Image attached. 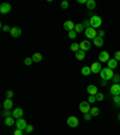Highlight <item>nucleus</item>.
I'll list each match as a JSON object with an SVG mask.
<instances>
[{"label":"nucleus","instance_id":"26","mask_svg":"<svg viewBox=\"0 0 120 135\" xmlns=\"http://www.w3.org/2000/svg\"><path fill=\"white\" fill-rule=\"evenodd\" d=\"M71 51H73V52H78L81 48H79V44H77V42H73L72 45H71Z\"/></svg>","mask_w":120,"mask_h":135},{"label":"nucleus","instance_id":"25","mask_svg":"<svg viewBox=\"0 0 120 135\" xmlns=\"http://www.w3.org/2000/svg\"><path fill=\"white\" fill-rule=\"evenodd\" d=\"M84 27H83V24L82 23H79V24H76V27H75V32L77 33V34H78V33H82L83 30H84Z\"/></svg>","mask_w":120,"mask_h":135},{"label":"nucleus","instance_id":"37","mask_svg":"<svg viewBox=\"0 0 120 135\" xmlns=\"http://www.w3.org/2000/svg\"><path fill=\"white\" fill-rule=\"evenodd\" d=\"M13 135H24V130H21V129H16Z\"/></svg>","mask_w":120,"mask_h":135},{"label":"nucleus","instance_id":"32","mask_svg":"<svg viewBox=\"0 0 120 135\" xmlns=\"http://www.w3.org/2000/svg\"><path fill=\"white\" fill-rule=\"evenodd\" d=\"M5 118H7V117H10V116H12V113L10 112V110H5V111H3V113H1Z\"/></svg>","mask_w":120,"mask_h":135},{"label":"nucleus","instance_id":"21","mask_svg":"<svg viewBox=\"0 0 120 135\" xmlns=\"http://www.w3.org/2000/svg\"><path fill=\"white\" fill-rule=\"evenodd\" d=\"M76 58L78 60H83L84 58H85V52L82 50H79L78 52H76Z\"/></svg>","mask_w":120,"mask_h":135},{"label":"nucleus","instance_id":"40","mask_svg":"<svg viewBox=\"0 0 120 135\" xmlns=\"http://www.w3.org/2000/svg\"><path fill=\"white\" fill-rule=\"evenodd\" d=\"M88 101L89 103H94V101H96V97H95V95H90L89 99H88Z\"/></svg>","mask_w":120,"mask_h":135},{"label":"nucleus","instance_id":"42","mask_svg":"<svg viewBox=\"0 0 120 135\" xmlns=\"http://www.w3.org/2000/svg\"><path fill=\"white\" fill-rule=\"evenodd\" d=\"M3 30H4L5 33H7V32H11V28H10L9 25H4V27H3Z\"/></svg>","mask_w":120,"mask_h":135},{"label":"nucleus","instance_id":"29","mask_svg":"<svg viewBox=\"0 0 120 135\" xmlns=\"http://www.w3.org/2000/svg\"><path fill=\"white\" fill-rule=\"evenodd\" d=\"M113 83H120V75L119 74H115L113 76Z\"/></svg>","mask_w":120,"mask_h":135},{"label":"nucleus","instance_id":"12","mask_svg":"<svg viewBox=\"0 0 120 135\" xmlns=\"http://www.w3.org/2000/svg\"><path fill=\"white\" fill-rule=\"evenodd\" d=\"M75 27H76V25L73 24L72 21H66V22L64 23V29H65L66 32H72V30H75Z\"/></svg>","mask_w":120,"mask_h":135},{"label":"nucleus","instance_id":"24","mask_svg":"<svg viewBox=\"0 0 120 135\" xmlns=\"http://www.w3.org/2000/svg\"><path fill=\"white\" fill-rule=\"evenodd\" d=\"M90 115H91V116H98V115H100V109L96 106H92L91 110H90Z\"/></svg>","mask_w":120,"mask_h":135},{"label":"nucleus","instance_id":"16","mask_svg":"<svg viewBox=\"0 0 120 135\" xmlns=\"http://www.w3.org/2000/svg\"><path fill=\"white\" fill-rule=\"evenodd\" d=\"M3 106H4V109L5 110H10L11 107L13 106V101H12V99H5L4 100V103H3Z\"/></svg>","mask_w":120,"mask_h":135},{"label":"nucleus","instance_id":"36","mask_svg":"<svg viewBox=\"0 0 120 135\" xmlns=\"http://www.w3.org/2000/svg\"><path fill=\"white\" fill-rule=\"evenodd\" d=\"M32 130H34V127H32L31 124H28V126H26V128H25V132L26 133H31Z\"/></svg>","mask_w":120,"mask_h":135},{"label":"nucleus","instance_id":"13","mask_svg":"<svg viewBox=\"0 0 120 135\" xmlns=\"http://www.w3.org/2000/svg\"><path fill=\"white\" fill-rule=\"evenodd\" d=\"M86 92H88L90 95H96L98 93V89L95 85H89L88 87H86Z\"/></svg>","mask_w":120,"mask_h":135},{"label":"nucleus","instance_id":"31","mask_svg":"<svg viewBox=\"0 0 120 135\" xmlns=\"http://www.w3.org/2000/svg\"><path fill=\"white\" fill-rule=\"evenodd\" d=\"M95 97H96V100H97V101H102L104 99V95L102 94V93H97Z\"/></svg>","mask_w":120,"mask_h":135},{"label":"nucleus","instance_id":"8","mask_svg":"<svg viewBox=\"0 0 120 135\" xmlns=\"http://www.w3.org/2000/svg\"><path fill=\"white\" fill-rule=\"evenodd\" d=\"M90 69H91V72L98 74V72H101V70H102V64L100 63V62H95V63L91 64Z\"/></svg>","mask_w":120,"mask_h":135},{"label":"nucleus","instance_id":"7","mask_svg":"<svg viewBox=\"0 0 120 135\" xmlns=\"http://www.w3.org/2000/svg\"><path fill=\"white\" fill-rule=\"evenodd\" d=\"M11 11V5L9 3H3L0 5V13L1 15H7Z\"/></svg>","mask_w":120,"mask_h":135},{"label":"nucleus","instance_id":"33","mask_svg":"<svg viewBox=\"0 0 120 135\" xmlns=\"http://www.w3.org/2000/svg\"><path fill=\"white\" fill-rule=\"evenodd\" d=\"M77 36V33L75 32V30H72V32H69V38L70 39H76Z\"/></svg>","mask_w":120,"mask_h":135},{"label":"nucleus","instance_id":"14","mask_svg":"<svg viewBox=\"0 0 120 135\" xmlns=\"http://www.w3.org/2000/svg\"><path fill=\"white\" fill-rule=\"evenodd\" d=\"M11 35H12L13 38H18V36H21L22 35V29L19 28V27H13V28H11Z\"/></svg>","mask_w":120,"mask_h":135},{"label":"nucleus","instance_id":"28","mask_svg":"<svg viewBox=\"0 0 120 135\" xmlns=\"http://www.w3.org/2000/svg\"><path fill=\"white\" fill-rule=\"evenodd\" d=\"M82 24H83V27H84L85 29H88V28H90V27H91V24H90V19H85V21H84Z\"/></svg>","mask_w":120,"mask_h":135},{"label":"nucleus","instance_id":"43","mask_svg":"<svg viewBox=\"0 0 120 135\" xmlns=\"http://www.w3.org/2000/svg\"><path fill=\"white\" fill-rule=\"evenodd\" d=\"M78 3H79V4H85V5H86L88 0H78Z\"/></svg>","mask_w":120,"mask_h":135},{"label":"nucleus","instance_id":"41","mask_svg":"<svg viewBox=\"0 0 120 135\" xmlns=\"http://www.w3.org/2000/svg\"><path fill=\"white\" fill-rule=\"evenodd\" d=\"M97 36H98V38H102V39H103V36H104V30H98V32H97Z\"/></svg>","mask_w":120,"mask_h":135},{"label":"nucleus","instance_id":"11","mask_svg":"<svg viewBox=\"0 0 120 135\" xmlns=\"http://www.w3.org/2000/svg\"><path fill=\"white\" fill-rule=\"evenodd\" d=\"M16 126H17V129H21V130H25V128H26V126H28V124H26L25 119L19 118V119H17Z\"/></svg>","mask_w":120,"mask_h":135},{"label":"nucleus","instance_id":"6","mask_svg":"<svg viewBox=\"0 0 120 135\" xmlns=\"http://www.w3.org/2000/svg\"><path fill=\"white\" fill-rule=\"evenodd\" d=\"M84 34H85V36L88 39H95V38H97V32H96V29L94 28H88L85 29V32H84Z\"/></svg>","mask_w":120,"mask_h":135},{"label":"nucleus","instance_id":"35","mask_svg":"<svg viewBox=\"0 0 120 135\" xmlns=\"http://www.w3.org/2000/svg\"><path fill=\"white\" fill-rule=\"evenodd\" d=\"M114 59L117 60V62H120V51H117L114 53Z\"/></svg>","mask_w":120,"mask_h":135},{"label":"nucleus","instance_id":"1","mask_svg":"<svg viewBox=\"0 0 120 135\" xmlns=\"http://www.w3.org/2000/svg\"><path fill=\"white\" fill-rule=\"evenodd\" d=\"M101 77L102 80H106V81H109V80H113V76L115 75L113 72V70L109 69V68H104V69L101 70Z\"/></svg>","mask_w":120,"mask_h":135},{"label":"nucleus","instance_id":"19","mask_svg":"<svg viewBox=\"0 0 120 135\" xmlns=\"http://www.w3.org/2000/svg\"><path fill=\"white\" fill-rule=\"evenodd\" d=\"M107 65H108V68H109V69H115V68H117V65H118V62L115 59H114V58H111V59L108 60L107 62Z\"/></svg>","mask_w":120,"mask_h":135},{"label":"nucleus","instance_id":"46","mask_svg":"<svg viewBox=\"0 0 120 135\" xmlns=\"http://www.w3.org/2000/svg\"><path fill=\"white\" fill-rule=\"evenodd\" d=\"M119 97H120V95H119Z\"/></svg>","mask_w":120,"mask_h":135},{"label":"nucleus","instance_id":"17","mask_svg":"<svg viewBox=\"0 0 120 135\" xmlns=\"http://www.w3.org/2000/svg\"><path fill=\"white\" fill-rule=\"evenodd\" d=\"M5 124H6L7 127H12L16 124V121H15V117L13 116H10L7 117V118H5Z\"/></svg>","mask_w":120,"mask_h":135},{"label":"nucleus","instance_id":"45","mask_svg":"<svg viewBox=\"0 0 120 135\" xmlns=\"http://www.w3.org/2000/svg\"><path fill=\"white\" fill-rule=\"evenodd\" d=\"M118 119H119V121H120V113H119V116H118Z\"/></svg>","mask_w":120,"mask_h":135},{"label":"nucleus","instance_id":"38","mask_svg":"<svg viewBox=\"0 0 120 135\" xmlns=\"http://www.w3.org/2000/svg\"><path fill=\"white\" fill-rule=\"evenodd\" d=\"M12 97H13V92L12 91H7L6 92V98L7 99H11Z\"/></svg>","mask_w":120,"mask_h":135},{"label":"nucleus","instance_id":"18","mask_svg":"<svg viewBox=\"0 0 120 135\" xmlns=\"http://www.w3.org/2000/svg\"><path fill=\"white\" fill-rule=\"evenodd\" d=\"M103 44H104V41L102 38H95L94 39V45L96 46V47H103Z\"/></svg>","mask_w":120,"mask_h":135},{"label":"nucleus","instance_id":"10","mask_svg":"<svg viewBox=\"0 0 120 135\" xmlns=\"http://www.w3.org/2000/svg\"><path fill=\"white\" fill-rule=\"evenodd\" d=\"M111 93L114 97L120 95V83H113V86L111 87Z\"/></svg>","mask_w":120,"mask_h":135},{"label":"nucleus","instance_id":"5","mask_svg":"<svg viewBox=\"0 0 120 135\" xmlns=\"http://www.w3.org/2000/svg\"><path fill=\"white\" fill-rule=\"evenodd\" d=\"M109 59H111V58H109V53H108L107 51L100 52V54H98V62H100V63H107Z\"/></svg>","mask_w":120,"mask_h":135},{"label":"nucleus","instance_id":"2","mask_svg":"<svg viewBox=\"0 0 120 135\" xmlns=\"http://www.w3.org/2000/svg\"><path fill=\"white\" fill-rule=\"evenodd\" d=\"M90 24H91V28H94V29L100 28L102 25V18L100 16H97V15H94V16H91V18H90Z\"/></svg>","mask_w":120,"mask_h":135},{"label":"nucleus","instance_id":"30","mask_svg":"<svg viewBox=\"0 0 120 135\" xmlns=\"http://www.w3.org/2000/svg\"><path fill=\"white\" fill-rule=\"evenodd\" d=\"M60 6H61V9H63V10H66L67 7H69V1H66V0H64V1H61V4H60Z\"/></svg>","mask_w":120,"mask_h":135},{"label":"nucleus","instance_id":"9","mask_svg":"<svg viewBox=\"0 0 120 135\" xmlns=\"http://www.w3.org/2000/svg\"><path fill=\"white\" fill-rule=\"evenodd\" d=\"M90 47H91V44H90V41L89 40H83L81 44H79V48L82 51H84V52H86V51L90 50Z\"/></svg>","mask_w":120,"mask_h":135},{"label":"nucleus","instance_id":"44","mask_svg":"<svg viewBox=\"0 0 120 135\" xmlns=\"http://www.w3.org/2000/svg\"><path fill=\"white\" fill-rule=\"evenodd\" d=\"M102 85L106 86V85H107V81H106V80H102Z\"/></svg>","mask_w":120,"mask_h":135},{"label":"nucleus","instance_id":"27","mask_svg":"<svg viewBox=\"0 0 120 135\" xmlns=\"http://www.w3.org/2000/svg\"><path fill=\"white\" fill-rule=\"evenodd\" d=\"M32 63H34V60H32L31 57H29V58H25V59H24V64H25V65H28V66H30Z\"/></svg>","mask_w":120,"mask_h":135},{"label":"nucleus","instance_id":"4","mask_svg":"<svg viewBox=\"0 0 120 135\" xmlns=\"http://www.w3.org/2000/svg\"><path fill=\"white\" fill-rule=\"evenodd\" d=\"M66 123H67V126L71 127V128H76V127H78V124H79V119L75 116H70L69 118H67Z\"/></svg>","mask_w":120,"mask_h":135},{"label":"nucleus","instance_id":"22","mask_svg":"<svg viewBox=\"0 0 120 135\" xmlns=\"http://www.w3.org/2000/svg\"><path fill=\"white\" fill-rule=\"evenodd\" d=\"M81 72H82V75H84V76H89L91 74V69H90V66H83Z\"/></svg>","mask_w":120,"mask_h":135},{"label":"nucleus","instance_id":"23","mask_svg":"<svg viewBox=\"0 0 120 135\" xmlns=\"http://www.w3.org/2000/svg\"><path fill=\"white\" fill-rule=\"evenodd\" d=\"M86 7H88V10H94L95 7H96V3H95L94 0H88V3H86Z\"/></svg>","mask_w":120,"mask_h":135},{"label":"nucleus","instance_id":"3","mask_svg":"<svg viewBox=\"0 0 120 135\" xmlns=\"http://www.w3.org/2000/svg\"><path fill=\"white\" fill-rule=\"evenodd\" d=\"M90 110H91V106H90V103H89V101H82V103L79 104V111H81L83 115L89 113Z\"/></svg>","mask_w":120,"mask_h":135},{"label":"nucleus","instance_id":"20","mask_svg":"<svg viewBox=\"0 0 120 135\" xmlns=\"http://www.w3.org/2000/svg\"><path fill=\"white\" fill-rule=\"evenodd\" d=\"M31 58H32V60H34L35 63H40V62L42 60V54L40 53V52H36V53L32 54Z\"/></svg>","mask_w":120,"mask_h":135},{"label":"nucleus","instance_id":"15","mask_svg":"<svg viewBox=\"0 0 120 135\" xmlns=\"http://www.w3.org/2000/svg\"><path fill=\"white\" fill-rule=\"evenodd\" d=\"M23 110L21 109V107H17V109H15V110L12 111V116L15 117V118H17V119H19V118H22L23 117Z\"/></svg>","mask_w":120,"mask_h":135},{"label":"nucleus","instance_id":"34","mask_svg":"<svg viewBox=\"0 0 120 135\" xmlns=\"http://www.w3.org/2000/svg\"><path fill=\"white\" fill-rule=\"evenodd\" d=\"M113 100H114V103H115V105L119 107L120 106V97H119V95H118V97H114Z\"/></svg>","mask_w":120,"mask_h":135},{"label":"nucleus","instance_id":"39","mask_svg":"<svg viewBox=\"0 0 120 135\" xmlns=\"http://www.w3.org/2000/svg\"><path fill=\"white\" fill-rule=\"evenodd\" d=\"M83 117H84V119H85V121H90V119H91V115H90V112H89V113H85V115H84V116H83Z\"/></svg>","mask_w":120,"mask_h":135}]
</instances>
